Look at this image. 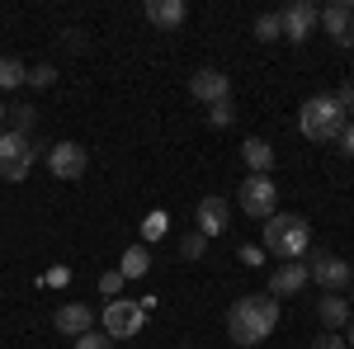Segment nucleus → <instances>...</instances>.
I'll list each match as a JSON object with an SVG mask.
<instances>
[{
  "mask_svg": "<svg viewBox=\"0 0 354 349\" xmlns=\"http://www.w3.org/2000/svg\"><path fill=\"white\" fill-rule=\"evenodd\" d=\"M274 326H279V302L265 297V293L241 297V302H232V312H227V335H232L241 349L265 345V340L274 335Z\"/></svg>",
  "mask_w": 354,
  "mask_h": 349,
  "instance_id": "f257e3e1",
  "label": "nucleus"
},
{
  "mask_svg": "<svg viewBox=\"0 0 354 349\" xmlns=\"http://www.w3.org/2000/svg\"><path fill=\"white\" fill-rule=\"evenodd\" d=\"M345 109L335 104L330 95H312V100H302L298 109V133L307 137V142H335V137L345 133Z\"/></svg>",
  "mask_w": 354,
  "mask_h": 349,
  "instance_id": "f03ea898",
  "label": "nucleus"
},
{
  "mask_svg": "<svg viewBox=\"0 0 354 349\" xmlns=\"http://www.w3.org/2000/svg\"><path fill=\"white\" fill-rule=\"evenodd\" d=\"M265 250L279 260H302L312 250V227L298 213H274L265 222Z\"/></svg>",
  "mask_w": 354,
  "mask_h": 349,
  "instance_id": "7ed1b4c3",
  "label": "nucleus"
},
{
  "mask_svg": "<svg viewBox=\"0 0 354 349\" xmlns=\"http://www.w3.org/2000/svg\"><path fill=\"white\" fill-rule=\"evenodd\" d=\"M53 151V142H33V137H19V133H0V180H10V185H19V180H28V170H33V161L38 156H48Z\"/></svg>",
  "mask_w": 354,
  "mask_h": 349,
  "instance_id": "20e7f679",
  "label": "nucleus"
},
{
  "mask_svg": "<svg viewBox=\"0 0 354 349\" xmlns=\"http://www.w3.org/2000/svg\"><path fill=\"white\" fill-rule=\"evenodd\" d=\"M236 203H241L245 217H255V222H270L279 213V189H274L270 175H245L241 189H236Z\"/></svg>",
  "mask_w": 354,
  "mask_h": 349,
  "instance_id": "39448f33",
  "label": "nucleus"
},
{
  "mask_svg": "<svg viewBox=\"0 0 354 349\" xmlns=\"http://www.w3.org/2000/svg\"><path fill=\"white\" fill-rule=\"evenodd\" d=\"M147 321V307H142V297H113L109 307H104V335H109L113 345L118 340H133L137 330Z\"/></svg>",
  "mask_w": 354,
  "mask_h": 349,
  "instance_id": "423d86ee",
  "label": "nucleus"
},
{
  "mask_svg": "<svg viewBox=\"0 0 354 349\" xmlns=\"http://www.w3.org/2000/svg\"><path fill=\"white\" fill-rule=\"evenodd\" d=\"M307 279H317L326 293H335V288H345V283H354L350 265L340 260V255H330V250H312V260H307Z\"/></svg>",
  "mask_w": 354,
  "mask_h": 349,
  "instance_id": "0eeeda50",
  "label": "nucleus"
},
{
  "mask_svg": "<svg viewBox=\"0 0 354 349\" xmlns=\"http://www.w3.org/2000/svg\"><path fill=\"white\" fill-rule=\"evenodd\" d=\"M189 95L198 100V104H222V100H232V76L227 71H218V66H198L189 76Z\"/></svg>",
  "mask_w": 354,
  "mask_h": 349,
  "instance_id": "6e6552de",
  "label": "nucleus"
},
{
  "mask_svg": "<svg viewBox=\"0 0 354 349\" xmlns=\"http://www.w3.org/2000/svg\"><path fill=\"white\" fill-rule=\"evenodd\" d=\"M48 170H53L57 180H81L85 170H90V151H85L81 142H53Z\"/></svg>",
  "mask_w": 354,
  "mask_h": 349,
  "instance_id": "1a4fd4ad",
  "label": "nucleus"
},
{
  "mask_svg": "<svg viewBox=\"0 0 354 349\" xmlns=\"http://www.w3.org/2000/svg\"><path fill=\"white\" fill-rule=\"evenodd\" d=\"M317 24L326 28L340 48H354V5H350V0H330L326 10L317 15Z\"/></svg>",
  "mask_w": 354,
  "mask_h": 349,
  "instance_id": "9d476101",
  "label": "nucleus"
},
{
  "mask_svg": "<svg viewBox=\"0 0 354 349\" xmlns=\"http://www.w3.org/2000/svg\"><path fill=\"white\" fill-rule=\"evenodd\" d=\"M317 15H322V10H317L312 0H293L288 10H279V24H283V38H288V43H307V33L317 28Z\"/></svg>",
  "mask_w": 354,
  "mask_h": 349,
  "instance_id": "9b49d317",
  "label": "nucleus"
},
{
  "mask_svg": "<svg viewBox=\"0 0 354 349\" xmlns=\"http://www.w3.org/2000/svg\"><path fill=\"white\" fill-rule=\"evenodd\" d=\"M194 227H198V236H208V241H213V236H222V232L232 227L227 198H218V194H213V198H203V203H198V213H194Z\"/></svg>",
  "mask_w": 354,
  "mask_h": 349,
  "instance_id": "f8f14e48",
  "label": "nucleus"
},
{
  "mask_svg": "<svg viewBox=\"0 0 354 349\" xmlns=\"http://www.w3.org/2000/svg\"><path fill=\"white\" fill-rule=\"evenodd\" d=\"M53 326L62 330V335L81 340L85 330H95V312H90L85 302H62V307H57V317H53Z\"/></svg>",
  "mask_w": 354,
  "mask_h": 349,
  "instance_id": "ddd939ff",
  "label": "nucleus"
},
{
  "mask_svg": "<svg viewBox=\"0 0 354 349\" xmlns=\"http://www.w3.org/2000/svg\"><path fill=\"white\" fill-rule=\"evenodd\" d=\"M302 283H307V265L302 260H283L270 274V297H293V293H302Z\"/></svg>",
  "mask_w": 354,
  "mask_h": 349,
  "instance_id": "4468645a",
  "label": "nucleus"
},
{
  "mask_svg": "<svg viewBox=\"0 0 354 349\" xmlns=\"http://www.w3.org/2000/svg\"><path fill=\"white\" fill-rule=\"evenodd\" d=\"M142 15H147L156 28H180V24H185V15H189V5H185V0H147Z\"/></svg>",
  "mask_w": 354,
  "mask_h": 349,
  "instance_id": "2eb2a0df",
  "label": "nucleus"
},
{
  "mask_svg": "<svg viewBox=\"0 0 354 349\" xmlns=\"http://www.w3.org/2000/svg\"><path fill=\"white\" fill-rule=\"evenodd\" d=\"M241 161L250 165V175H270V165H274V147L265 142V137H245V142H241Z\"/></svg>",
  "mask_w": 354,
  "mask_h": 349,
  "instance_id": "dca6fc26",
  "label": "nucleus"
},
{
  "mask_svg": "<svg viewBox=\"0 0 354 349\" xmlns=\"http://www.w3.org/2000/svg\"><path fill=\"white\" fill-rule=\"evenodd\" d=\"M317 317H322V326H326V330H335V335H340V326H350V302H345L340 293H326L322 302H317Z\"/></svg>",
  "mask_w": 354,
  "mask_h": 349,
  "instance_id": "f3484780",
  "label": "nucleus"
},
{
  "mask_svg": "<svg viewBox=\"0 0 354 349\" xmlns=\"http://www.w3.org/2000/svg\"><path fill=\"white\" fill-rule=\"evenodd\" d=\"M33 128H38V109L33 104H10V133L33 137Z\"/></svg>",
  "mask_w": 354,
  "mask_h": 349,
  "instance_id": "a211bd4d",
  "label": "nucleus"
},
{
  "mask_svg": "<svg viewBox=\"0 0 354 349\" xmlns=\"http://www.w3.org/2000/svg\"><path fill=\"white\" fill-rule=\"evenodd\" d=\"M28 81V66L19 57H0V90H19Z\"/></svg>",
  "mask_w": 354,
  "mask_h": 349,
  "instance_id": "6ab92c4d",
  "label": "nucleus"
},
{
  "mask_svg": "<svg viewBox=\"0 0 354 349\" xmlns=\"http://www.w3.org/2000/svg\"><path fill=\"white\" fill-rule=\"evenodd\" d=\"M147 265H151L147 245H128V250H123V269H118V274H123V279H142V274H147Z\"/></svg>",
  "mask_w": 354,
  "mask_h": 349,
  "instance_id": "aec40b11",
  "label": "nucleus"
},
{
  "mask_svg": "<svg viewBox=\"0 0 354 349\" xmlns=\"http://www.w3.org/2000/svg\"><path fill=\"white\" fill-rule=\"evenodd\" d=\"M24 85H33V90H48V85H57V66H53V62L28 66V81H24Z\"/></svg>",
  "mask_w": 354,
  "mask_h": 349,
  "instance_id": "412c9836",
  "label": "nucleus"
},
{
  "mask_svg": "<svg viewBox=\"0 0 354 349\" xmlns=\"http://www.w3.org/2000/svg\"><path fill=\"white\" fill-rule=\"evenodd\" d=\"M255 38H260V43H279V38H283L279 15H260V19H255Z\"/></svg>",
  "mask_w": 354,
  "mask_h": 349,
  "instance_id": "4be33fe9",
  "label": "nucleus"
},
{
  "mask_svg": "<svg viewBox=\"0 0 354 349\" xmlns=\"http://www.w3.org/2000/svg\"><path fill=\"white\" fill-rule=\"evenodd\" d=\"M180 255H185V260H203V255H208V236L185 232V236H180Z\"/></svg>",
  "mask_w": 354,
  "mask_h": 349,
  "instance_id": "5701e85b",
  "label": "nucleus"
},
{
  "mask_svg": "<svg viewBox=\"0 0 354 349\" xmlns=\"http://www.w3.org/2000/svg\"><path fill=\"white\" fill-rule=\"evenodd\" d=\"M208 123H213V128H232V123H236V109H232V100H222V104L208 109Z\"/></svg>",
  "mask_w": 354,
  "mask_h": 349,
  "instance_id": "b1692460",
  "label": "nucleus"
},
{
  "mask_svg": "<svg viewBox=\"0 0 354 349\" xmlns=\"http://www.w3.org/2000/svg\"><path fill=\"white\" fill-rule=\"evenodd\" d=\"M71 349H113V340L104 330H85L81 340H71Z\"/></svg>",
  "mask_w": 354,
  "mask_h": 349,
  "instance_id": "393cba45",
  "label": "nucleus"
},
{
  "mask_svg": "<svg viewBox=\"0 0 354 349\" xmlns=\"http://www.w3.org/2000/svg\"><path fill=\"white\" fill-rule=\"evenodd\" d=\"M123 283H128V279H123L118 269H109V274H100V293L109 297V302H113V297H118V293H123Z\"/></svg>",
  "mask_w": 354,
  "mask_h": 349,
  "instance_id": "a878e982",
  "label": "nucleus"
},
{
  "mask_svg": "<svg viewBox=\"0 0 354 349\" xmlns=\"http://www.w3.org/2000/svg\"><path fill=\"white\" fill-rule=\"evenodd\" d=\"M62 48H66V53H81V48H85V33H81V28H66V33H62Z\"/></svg>",
  "mask_w": 354,
  "mask_h": 349,
  "instance_id": "bb28decb",
  "label": "nucleus"
},
{
  "mask_svg": "<svg viewBox=\"0 0 354 349\" xmlns=\"http://www.w3.org/2000/svg\"><path fill=\"white\" fill-rule=\"evenodd\" d=\"M307 349H350V345H345V340H340L335 330H326L322 340H312V345H307Z\"/></svg>",
  "mask_w": 354,
  "mask_h": 349,
  "instance_id": "cd10ccee",
  "label": "nucleus"
},
{
  "mask_svg": "<svg viewBox=\"0 0 354 349\" xmlns=\"http://www.w3.org/2000/svg\"><path fill=\"white\" fill-rule=\"evenodd\" d=\"M241 265L260 269V265H265V250H260V245H241Z\"/></svg>",
  "mask_w": 354,
  "mask_h": 349,
  "instance_id": "c85d7f7f",
  "label": "nucleus"
},
{
  "mask_svg": "<svg viewBox=\"0 0 354 349\" xmlns=\"http://www.w3.org/2000/svg\"><path fill=\"white\" fill-rule=\"evenodd\" d=\"M161 232H165V217H147V222H142V236H147V241H156Z\"/></svg>",
  "mask_w": 354,
  "mask_h": 349,
  "instance_id": "c756f323",
  "label": "nucleus"
},
{
  "mask_svg": "<svg viewBox=\"0 0 354 349\" xmlns=\"http://www.w3.org/2000/svg\"><path fill=\"white\" fill-rule=\"evenodd\" d=\"M335 147H340L345 156H354V123H345V133L335 137Z\"/></svg>",
  "mask_w": 354,
  "mask_h": 349,
  "instance_id": "7c9ffc66",
  "label": "nucleus"
},
{
  "mask_svg": "<svg viewBox=\"0 0 354 349\" xmlns=\"http://www.w3.org/2000/svg\"><path fill=\"white\" fill-rule=\"evenodd\" d=\"M5 123H10V109L0 104V133H5Z\"/></svg>",
  "mask_w": 354,
  "mask_h": 349,
  "instance_id": "2f4dec72",
  "label": "nucleus"
},
{
  "mask_svg": "<svg viewBox=\"0 0 354 349\" xmlns=\"http://www.w3.org/2000/svg\"><path fill=\"white\" fill-rule=\"evenodd\" d=\"M345 113H350V118H354V95H350V104H345Z\"/></svg>",
  "mask_w": 354,
  "mask_h": 349,
  "instance_id": "473e14b6",
  "label": "nucleus"
},
{
  "mask_svg": "<svg viewBox=\"0 0 354 349\" xmlns=\"http://www.w3.org/2000/svg\"><path fill=\"white\" fill-rule=\"evenodd\" d=\"M345 345H350V349H354V321H350V340H345Z\"/></svg>",
  "mask_w": 354,
  "mask_h": 349,
  "instance_id": "72a5a7b5",
  "label": "nucleus"
},
{
  "mask_svg": "<svg viewBox=\"0 0 354 349\" xmlns=\"http://www.w3.org/2000/svg\"><path fill=\"white\" fill-rule=\"evenodd\" d=\"M350 297H354V283H350Z\"/></svg>",
  "mask_w": 354,
  "mask_h": 349,
  "instance_id": "f704fd0d",
  "label": "nucleus"
},
{
  "mask_svg": "<svg viewBox=\"0 0 354 349\" xmlns=\"http://www.w3.org/2000/svg\"><path fill=\"white\" fill-rule=\"evenodd\" d=\"M180 349H189V345H180Z\"/></svg>",
  "mask_w": 354,
  "mask_h": 349,
  "instance_id": "c9c22d12",
  "label": "nucleus"
},
{
  "mask_svg": "<svg viewBox=\"0 0 354 349\" xmlns=\"http://www.w3.org/2000/svg\"><path fill=\"white\" fill-rule=\"evenodd\" d=\"M350 274H354V265H350Z\"/></svg>",
  "mask_w": 354,
  "mask_h": 349,
  "instance_id": "e433bc0d",
  "label": "nucleus"
}]
</instances>
